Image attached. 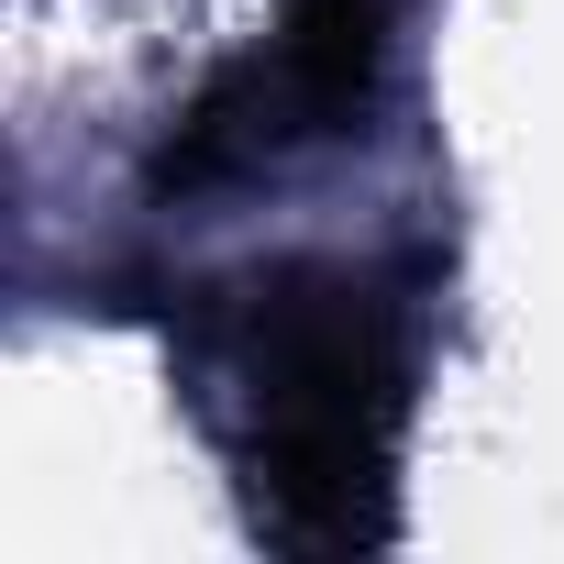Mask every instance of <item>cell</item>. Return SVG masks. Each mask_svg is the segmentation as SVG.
<instances>
[{"mask_svg": "<svg viewBox=\"0 0 564 564\" xmlns=\"http://www.w3.org/2000/svg\"><path fill=\"white\" fill-rule=\"evenodd\" d=\"M254 520L300 553H366L399 520L410 355L366 276H265L232 322Z\"/></svg>", "mask_w": 564, "mask_h": 564, "instance_id": "cell-1", "label": "cell"}, {"mask_svg": "<svg viewBox=\"0 0 564 564\" xmlns=\"http://www.w3.org/2000/svg\"><path fill=\"white\" fill-rule=\"evenodd\" d=\"M388 23H399V0H276V45L199 89V111L177 122L155 177L166 188H210V177H243L265 155L355 122L377 67H388Z\"/></svg>", "mask_w": 564, "mask_h": 564, "instance_id": "cell-2", "label": "cell"}]
</instances>
